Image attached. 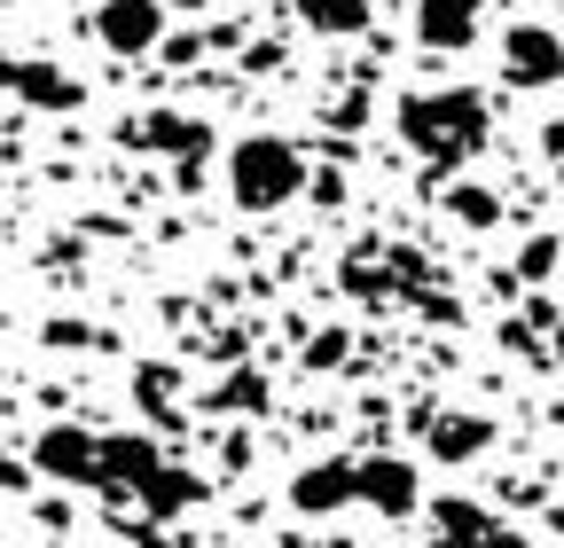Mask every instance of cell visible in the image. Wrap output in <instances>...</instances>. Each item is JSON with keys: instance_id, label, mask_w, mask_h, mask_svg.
<instances>
[{"instance_id": "6da1fadb", "label": "cell", "mask_w": 564, "mask_h": 548, "mask_svg": "<svg viewBox=\"0 0 564 548\" xmlns=\"http://www.w3.org/2000/svg\"><path fill=\"white\" fill-rule=\"evenodd\" d=\"M32 470L63 478V486H102V494H141L150 509H188L204 486L188 470H165L150 439H95L79 424H47L32 447Z\"/></svg>"}, {"instance_id": "7a4b0ae2", "label": "cell", "mask_w": 564, "mask_h": 548, "mask_svg": "<svg viewBox=\"0 0 564 548\" xmlns=\"http://www.w3.org/2000/svg\"><path fill=\"white\" fill-rule=\"evenodd\" d=\"M400 142L432 165H463L486 150V95L447 87V95H408L400 102Z\"/></svg>"}, {"instance_id": "3957f363", "label": "cell", "mask_w": 564, "mask_h": 548, "mask_svg": "<svg viewBox=\"0 0 564 548\" xmlns=\"http://www.w3.org/2000/svg\"><path fill=\"white\" fill-rule=\"evenodd\" d=\"M228 196L243 212H282V204L306 196V150L282 142V133H243L228 150Z\"/></svg>"}, {"instance_id": "277c9868", "label": "cell", "mask_w": 564, "mask_h": 548, "mask_svg": "<svg viewBox=\"0 0 564 548\" xmlns=\"http://www.w3.org/2000/svg\"><path fill=\"white\" fill-rule=\"evenodd\" d=\"M95 40L110 55H150L165 40V0H102V9H95Z\"/></svg>"}, {"instance_id": "5b68a950", "label": "cell", "mask_w": 564, "mask_h": 548, "mask_svg": "<svg viewBox=\"0 0 564 548\" xmlns=\"http://www.w3.org/2000/svg\"><path fill=\"white\" fill-rule=\"evenodd\" d=\"M502 72H510V87H556L564 79V40L549 24H518L502 40Z\"/></svg>"}, {"instance_id": "8992f818", "label": "cell", "mask_w": 564, "mask_h": 548, "mask_svg": "<svg viewBox=\"0 0 564 548\" xmlns=\"http://www.w3.org/2000/svg\"><path fill=\"white\" fill-rule=\"evenodd\" d=\"M432 517H440V540H447V548H525L518 525H502L494 509H478V502H463V494H447Z\"/></svg>"}, {"instance_id": "52a82bcc", "label": "cell", "mask_w": 564, "mask_h": 548, "mask_svg": "<svg viewBox=\"0 0 564 548\" xmlns=\"http://www.w3.org/2000/svg\"><path fill=\"white\" fill-rule=\"evenodd\" d=\"M361 502V462H306L299 486H291V509L299 517H322V509H345Z\"/></svg>"}, {"instance_id": "ba28073f", "label": "cell", "mask_w": 564, "mask_h": 548, "mask_svg": "<svg viewBox=\"0 0 564 548\" xmlns=\"http://www.w3.org/2000/svg\"><path fill=\"white\" fill-rule=\"evenodd\" d=\"M415 486H423V478H415V462H400V454H369V462H361V502H369L377 517H408V509L423 502Z\"/></svg>"}, {"instance_id": "9c48e42d", "label": "cell", "mask_w": 564, "mask_h": 548, "mask_svg": "<svg viewBox=\"0 0 564 548\" xmlns=\"http://www.w3.org/2000/svg\"><path fill=\"white\" fill-rule=\"evenodd\" d=\"M478 17H486V0H423V9H415V40L423 47H470Z\"/></svg>"}, {"instance_id": "30bf717a", "label": "cell", "mask_w": 564, "mask_h": 548, "mask_svg": "<svg viewBox=\"0 0 564 548\" xmlns=\"http://www.w3.org/2000/svg\"><path fill=\"white\" fill-rule=\"evenodd\" d=\"M486 447H494V424L470 416V407H463V416H440V424H432V454H440V462H470V454H486Z\"/></svg>"}, {"instance_id": "8fae6325", "label": "cell", "mask_w": 564, "mask_h": 548, "mask_svg": "<svg viewBox=\"0 0 564 548\" xmlns=\"http://www.w3.org/2000/svg\"><path fill=\"white\" fill-rule=\"evenodd\" d=\"M17 95L32 102V110H79V79H63L55 72V63H24V72H17Z\"/></svg>"}, {"instance_id": "7c38bea8", "label": "cell", "mask_w": 564, "mask_h": 548, "mask_svg": "<svg viewBox=\"0 0 564 548\" xmlns=\"http://www.w3.org/2000/svg\"><path fill=\"white\" fill-rule=\"evenodd\" d=\"M299 17L322 40H352V32H369V0H299Z\"/></svg>"}, {"instance_id": "4fadbf2b", "label": "cell", "mask_w": 564, "mask_h": 548, "mask_svg": "<svg viewBox=\"0 0 564 548\" xmlns=\"http://www.w3.org/2000/svg\"><path fill=\"white\" fill-rule=\"evenodd\" d=\"M447 212L470 220V228H494V196H486V188H455V196H447Z\"/></svg>"}, {"instance_id": "5bb4252c", "label": "cell", "mask_w": 564, "mask_h": 548, "mask_svg": "<svg viewBox=\"0 0 564 548\" xmlns=\"http://www.w3.org/2000/svg\"><path fill=\"white\" fill-rule=\"evenodd\" d=\"M541 150H549V165L564 173V118H549V133H541Z\"/></svg>"}, {"instance_id": "9a60e30c", "label": "cell", "mask_w": 564, "mask_h": 548, "mask_svg": "<svg viewBox=\"0 0 564 548\" xmlns=\"http://www.w3.org/2000/svg\"><path fill=\"white\" fill-rule=\"evenodd\" d=\"M549 266H556V243H549V235H541V243H533V251H525V274H549Z\"/></svg>"}, {"instance_id": "2e32d148", "label": "cell", "mask_w": 564, "mask_h": 548, "mask_svg": "<svg viewBox=\"0 0 564 548\" xmlns=\"http://www.w3.org/2000/svg\"><path fill=\"white\" fill-rule=\"evenodd\" d=\"M17 72H24V63H9V55H0V95H9V87H17Z\"/></svg>"}, {"instance_id": "e0dca14e", "label": "cell", "mask_w": 564, "mask_h": 548, "mask_svg": "<svg viewBox=\"0 0 564 548\" xmlns=\"http://www.w3.org/2000/svg\"><path fill=\"white\" fill-rule=\"evenodd\" d=\"M549 353H556V376H564V321H556V346H549Z\"/></svg>"}, {"instance_id": "ac0fdd59", "label": "cell", "mask_w": 564, "mask_h": 548, "mask_svg": "<svg viewBox=\"0 0 564 548\" xmlns=\"http://www.w3.org/2000/svg\"><path fill=\"white\" fill-rule=\"evenodd\" d=\"M165 9H204V0H165Z\"/></svg>"}]
</instances>
